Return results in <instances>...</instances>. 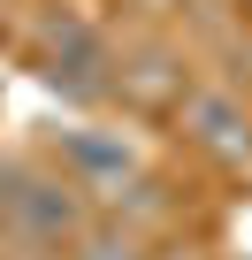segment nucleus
Instances as JSON below:
<instances>
[{
    "mask_svg": "<svg viewBox=\"0 0 252 260\" xmlns=\"http://www.w3.org/2000/svg\"><path fill=\"white\" fill-rule=\"evenodd\" d=\"M92 222V199L39 153H0V237L16 252H39V260H69V245L84 237Z\"/></svg>",
    "mask_w": 252,
    "mask_h": 260,
    "instance_id": "1",
    "label": "nucleus"
},
{
    "mask_svg": "<svg viewBox=\"0 0 252 260\" xmlns=\"http://www.w3.org/2000/svg\"><path fill=\"white\" fill-rule=\"evenodd\" d=\"M31 61H39V84L61 92L69 107H99L115 100V54L107 39L77 16V8H46L39 31H31Z\"/></svg>",
    "mask_w": 252,
    "mask_h": 260,
    "instance_id": "2",
    "label": "nucleus"
},
{
    "mask_svg": "<svg viewBox=\"0 0 252 260\" xmlns=\"http://www.w3.org/2000/svg\"><path fill=\"white\" fill-rule=\"evenodd\" d=\"M54 169L84 191V199H122V184H138L146 176V161H138V146L122 138V130H107V122H69V130H54Z\"/></svg>",
    "mask_w": 252,
    "mask_h": 260,
    "instance_id": "3",
    "label": "nucleus"
},
{
    "mask_svg": "<svg viewBox=\"0 0 252 260\" xmlns=\"http://www.w3.org/2000/svg\"><path fill=\"white\" fill-rule=\"evenodd\" d=\"M176 122H184V138L206 153V161H222V169H252V107L244 100H229V92H184L176 100Z\"/></svg>",
    "mask_w": 252,
    "mask_h": 260,
    "instance_id": "4",
    "label": "nucleus"
},
{
    "mask_svg": "<svg viewBox=\"0 0 252 260\" xmlns=\"http://www.w3.org/2000/svg\"><path fill=\"white\" fill-rule=\"evenodd\" d=\"M69 260H146V230H130V222H122V214H92L84 222V237L69 245Z\"/></svg>",
    "mask_w": 252,
    "mask_h": 260,
    "instance_id": "5",
    "label": "nucleus"
}]
</instances>
